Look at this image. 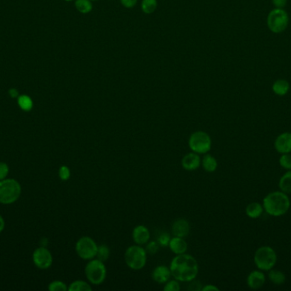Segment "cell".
I'll list each match as a JSON object with an SVG mask.
<instances>
[{
    "instance_id": "6da1fadb",
    "label": "cell",
    "mask_w": 291,
    "mask_h": 291,
    "mask_svg": "<svg viewBox=\"0 0 291 291\" xmlns=\"http://www.w3.org/2000/svg\"><path fill=\"white\" fill-rule=\"evenodd\" d=\"M172 277L180 283H190L194 280L199 274L198 261L189 254L175 255L170 265Z\"/></svg>"
},
{
    "instance_id": "7a4b0ae2",
    "label": "cell",
    "mask_w": 291,
    "mask_h": 291,
    "mask_svg": "<svg viewBox=\"0 0 291 291\" xmlns=\"http://www.w3.org/2000/svg\"><path fill=\"white\" fill-rule=\"evenodd\" d=\"M264 211L274 217H280L285 215L291 208V199L282 191L270 192L262 201Z\"/></svg>"
},
{
    "instance_id": "3957f363",
    "label": "cell",
    "mask_w": 291,
    "mask_h": 291,
    "mask_svg": "<svg viewBox=\"0 0 291 291\" xmlns=\"http://www.w3.org/2000/svg\"><path fill=\"white\" fill-rule=\"evenodd\" d=\"M123 258L127 267L130 269L140 271L147 265L148 253L143 246L133 244L127 248Z\"/></svg>"
},
{
    "instance_id": "277c9868",
    "label": "cell",
    "mask_w": 291,
    "mask_h": 291,
    "mask_svg": "<svg viewBox=\"0 0 291 291\" xmlns=\"http://www.w3.org/2000/svg\"><path fill=\"white\" fill-rule=\"evenodd\" d=\"M85 274L89 284L97 286L106 280L107 271L105 263L95 258L88 260L85 267Z\"/></svg>"
},
{
    "instance_id": "5b68a950",
    "label": "cell",
    "mask_w": 291,
    "mask_h": 291,
    "mask_svg": "<svg viewBox=\"0 0 291 291\" xmlns=\"http://www.w3.org/2000/svg\"><path fill=\"white\" fill-rule=\"evenodd\" d=\"M277 261V253L272 247L261 246L255 252L254 262L259 270L268 272L275 267Z\"/></svg>"
},
{
    "instance_id": "8992f818",
    "label": "cell",
    "mask_w": 291,
    "mask_h": 291,
    "mask_svg": "<svg viewBox=\"0 0 291 291\" xmlns=\"http://www.w3.org/2000/svg\"><path fill=\"white\" fill-rule=\"evenodd\" d=\"M21 193V184L16 180L4 179L0 181V203L12 204L17 201Z\"/></svg>"
},
{
    "instance_id": "52a82bcc",
    "label": "cell",
    "mask_w": 291,
    "mask_h": 291,
    "mask_svg": "<svg viewBox=\"0 0 291 291\" xmlns=\"http://www.w3.org/2000/svg\"><path fill=\"white\" fill-rule=\"evenodd\" d=\"M188 146L192 152L205 155L211 149L212 139L209 133L204 131H196L189 137Z\"/></svg>"
},
{
    "instance_id": "ba28073f",
    "label": "cell",
    "mask_w": 291,
    "mask_h": 291,
    "mask_svg": "<svg viewBox=\"0 0 291 291\" xmlns=\"http://www.w3.org/2000/svg\"><path fill=\"white\" fill-rule=\"evenodd\" d=\"M98 250V244L92 237L81 236L75 244V251L78 256L84 260L95 259Z\"/></svg>"
},
{
    "instance_id": "9c48e42d",
    "label": "cell",
    "mask_w": 291,
    "mask_h": 291,
    "mask_svg": "<svg viewBox=\"0 0 291 291\" xmlns=\"http://www.w3.org/2000/svg\"><path fill=\"white\" fill-rule=\"evenodd\" d=\"M289 20V15L284 9L276 8L268 14L267 26L274 34H280L287 28Z\"/></svg>"
},
{
    "instance_id": "30bf717a",
    "label": "cell",
    "mask_w": 291,
    "mask_h": 291,
    "mask_svg": "<svg viewBox=\"0 0 291 291\" xmlns=\"http://www.w3.org/2000/svg\"><path fill=\"white\" fill-rule=\"evenodd\" d=\"M33 260L35 266L43 270L48 269L53 263L51 253L45 247H40L35 250L33 255Z\"/></svg>"
},
{
    "instance_id": "8fae6325",
    "label": "cell",
    "mask_w": 291,
    "mask_h": 291,
    "mask_svg": "<svg viewBox=\"0 0 291 291\" xmlns=\"http://www.w3.org/2000/svg\"><path fill=\"white\" fill-rule=\"evenodd\" d=\"M151 233L149 229L144 225H138L132 231V239L135 244L144 246L150 241Z\"/></svg>"
},
{
    "instance_id": "7c38bea8",
    "label": "cell",
    "mask_w": 291,
    "mask_h": 291,
    "mask_svg": "<svg viewBox=\"0 0 291 291\" xmlns=\"http://www.w3.org/2000/svg\"><path fill=\"white\" fill-rule=\"evenodd\" d=\"M274 148L281 155L291 153V132H282L277 136L274 141Z\"/></svg>"
},
{
    "instance_id": "4fadbf2b",
    "label": "cell",
    "mask_w": 291,
    "mask_h": 291,
    "mask_svg": "<svg viewBox=\"0 0 291 291\" xmlns=\"http://www.w3.org/2000/svg\"><path fill=\"white\" fill-rule=\"evenodd\" d=\"M181 163L183 169L192 172L199 169L201 166V157L199 154L191 151L182 157Z\"/></svg>"
},
{
    "instance_id": "5bb4252c",
    "label": "cell",
    "mask_w": 291,
    "mask_h": 291,
    "mask_svg": "<svg viewBox=\"0 0 291 291\" xmlns=\"http://www.w3.org/2000/svg\"><path fill=\"white\" fill-rule=\"evenodd\" d=\"M190 224L186 218H179L172 223L171 232L173 236L186 238L190 232Z\"/></svg>"
},
{
    "instance_id": "9a60e30c",
    "label": "cell",
    "mask_w": 291,
    "mask_h": 291,
    "mask_svg": "<svg viewBox=\"0 0 291 291\" xmlns=\"http://www.w3.org/2000/svg\"><path fill=\"white\" fill-rule=\"evenodd\" d=\"M266 283V276L263 271L255 270L247 277V285L251 290H259Z\"/></svg>"
},
{
    "instance_id": "2e32d148",
    "label": "cell",
    "mask_w": 291,
    "mask_h": 291,
    "mask_svg": "<svg viewBox=\"0 0 291 291\" xmlns=\"http://www.w3.org/2000/svg\"><path fill=\"white\" fill-rule=\"evenodd\" d=\"M171 277L170 267H166L165 265H159L155 267L152 273V278L157 284H165Z\"/></svg>"
},
{
    "instance_id": "e0dca14e",
    "label": "cell",
    "mask_w": 291,
    "mask_h": 291,
    "mask_svg": "<svg viewBox=\"0 0 291 291\" xmlns=\"http://www.w3.org/2000/svg\"><path fill=\"white\" fill-rule=\"evenodd\" d=\"M168 247L172 253L177 255L187 253L188 245L184 237L174 236L171 238Z\"/></svg>"
},
{
    "instance_id": "ac0fdd59",
    "label": "cell",
    "mask_w": 291,
    "mask_h": 291,
    "mask_svg": "<svg viewBox=\"0 0 291 291\" xmlns=\"http://www.w3.org/2000/svg\"><path fill=\"white\" fill-rule=\"evenodd\" d=\"M201 166L207 173H214L218 167V162L216 157L207 153L201 158Z\"/></svg>"
},
{
    "instance_id": "d6986e66",
    "label": "cell",
    "mask_w": 291,
    "mask_h": 291,
    "mask_svg": "<svg viewBox=\"0 0 291 291\" xmlns=\"http://www.w3.org/2000/svg\"><path fill=\"white\" fill-rule=\"evenodd\" d=\"M264 208L262 204H260L259 202H250V204H248L246 208H245V214L247 216L250 218H260L261 215L263 214Z\"/></svg>"
},
{
    "instance_id": "ffe728a7",
    "label": "cell",
    "mask_w": 291,
    "mask_h": 291,
    "mask_svg": "<svg viewBox=\"0 0 291 291\" xmlns=\"http://www.w3.org/2000/svg\"><path fill=\"white\" fill-rule=\"evenodd\" d=\"M290 88H291L290 83L285 80H276L273 85V91L274 93L280 97L285 96L289 92Z\"/></svg>"
},
{
    "instance_id": "44dd1931",
    "label": "cell",
    "mask_w": 291,
    "mask_h": 291,
    "mask_svg": "<svg viewBox=\"0 0 291 291\" xmlns=\"http://www.w3.org/2000/svg\"><path fill=\"white\" fill-rule=\"evenodd\" d=\"M278 187L284 193L291 194V170H288L281 176L278 181Z\"/></svg>"
},
{
    "instance_id": "7402d4cb",
    "label": "cell",
    "mask_w": 291,
    "mask_h": 291,
    "mask_svg": "<svg viewBox=\"0 0 291 291\" xmlns=\"http://www.w3.org/2000/svg\"><path fill=\"white\" fill-rule=\"evenodd\" d=\"M268 279L273 284H276V285H282L286 281V276L282 271L276 270L273 268L268 271Z\"/></svg>"
},
{
    "instance_id": "603a6c76",
    "label": "cell",
    "mask_w": 291,
    "mask_h": 291,
    "mask_svg": "<svg viewBox=\"0 0 291 291\" xmlns=\"http://www.w3.org/2000/svg\"><path fill=\"white\" fill-rule=\"evenodd\" d=\"M69 291H91L92 286L89 282L84 280H75L69 284Z\"/></svg>"
},
{
    "instance_id": "cb8c5ba5",
    "label": "cell",
    "mask_w": 291,
    "mask_h": 291,
    "mask_svg": "<svg viewBox=\"0 0 291 291\" xmlns=\"http://www.w3.org/2000/svg\"><path fill=\"white\" fill-rule=\"evenodd\" d=\"M74 5L77 11L81 14H88L93 9V4L90 0H75Z\"/></svg>"
},
{
    "instance_id": "d4e9b609",
    "label": "cell",
    "mask_w": 291,
    "mask_h": 291,
    "mask_svg": "<svg viewBox=\"0 0 291 291\" xmlns=\"http://www.w3.org/2000/svg\"><path fill=\"white\" fill-rule=\"evenodd\" d=\"M140 7L145 14H153L158 7V2L157 0H142Z\"/></svg>"
},
{
    "instance_id": "484cf974",
    "label": "cell",
    "mask_w": 291,
    "mask_h": 291,
    "mask_svg": "<svg viewBox=\"0 0 291 291\" xmlns=\"http://www.w3.org/2000/svg\"><path fill=\"white\" fill-rule=\"evenodd\" d=\"M110 255H111V250H110L109 247L107 246L106 244L102 243L98 245L96 259L102 260L103 262H106V260L109 259Z\"/></svg>"
},
{
    "instance_id": "4316f807",
    "label": "cell",
    "mask_w": 291,
    "mask_h": 291,
    "mask_svg": "<svg viewBox=\"0 0 291 291\" xmlns=\"http://www.w3.org/2000/svg\"><path fill=\"white\" fill-rule=\"evenodd\" d=\"M17 104L19 107L24 111L32 110V109L34 107V103L31 97H28L27 95H20L17 97Z\"/></svg>"
},
{
    "instance_id": "83f0119b",
    "label": "cell",
    "mask_w": 291,
    "mask_h": 291,
    "mask_svg": "<svg viewBox=\"0 0 291 291\" xmlns=\"http://www.w3.org/2000/svg\"><path fill=\"white\" fill-rule=\"evenodd\" d=\"M49 291H68V287L67 284L62 281L55 280L49 284Z\"/></svg>"
},
{
    "instance_id": "f1b7e54d",
    "label": "cell",
    "mask_w": 291,
    "mask_h": 291,
    "mask_svg": "<svg viewBox=\"0 0 291 291\" xmlns=\"http://www.w3.org/2000/svg\"><path fill=\"white\" fill-rule=\"evenodd\" d=\"M279 165L285 170H291V153L282 154L279 157Z\"/></svg>"
},
{
    "instance_id": "f546056e",
    "label": "cell",
    "mask_w": 291,
    "mask_h": 291,
    "mask_svg": "<svg viewBox=\"0 0 291 291\" xmlns=\"http://www.w3.org/2000/svg\"><path fill=\"white\" fill-rule=\"evenodd\" d=\"M181 290V285H180V282L176 279H173V280H170L168 282H166L164 284V291H180Z\"/></svg>"
},
{
    "instance_id": "4dcf8cb0",
    "label": "cell",
    "mask_w": 291,
    "mask_h": 291,
    "mask_svg": "<svg viewBox=\"0 0 291 291\" xmlns=\"http://www.w3.org/2000/svg\"><path fill=\"white\" fill-rule=\"evenodd\" d=\"M59 178L63 181H68L71 177V171L68 166H62L59 168Z\"/></svg>"
},
{
    "instance_id": "1f68e13d",
    "label": "cell",
    "mask_w": 291,
    "mask_h": 291,
    "mask_svg": "<svg viewBox=\"0 0 291 291\" xmlns=\"http://www.w3.org/2000/svg\"><path fill=\"white\" fill-rule=\"evenodd\" d=\"M158 249H159V244H158L157 241H149L146 244V249L145 250L148 254L155 255V254L158 253Z\"/></svg>"
},
{
    "instance_id": "d6a6232c",
    "label": "cell",
    "mask_w": 291,
    "mask_h": 291,
    "mask_svg": "<svg viewBox=\"0 0 291 291\" xmlns=\"http://www.w3.org/2000/svg\"><path fill=\"white\" fill-rule=\"evenodd\" d=\"M171 236H170V234L168 233H162L160 234V236H158V242L159 246L161 247H168L169 243L171 241Z\"/></svg>"
},
{
    "instance_id": "836d02e7",
    "label": "cell",
    "mask_w": 291,
    "mask_h": 291,
    "mask_svg": "<svg viewBox=\"0 0 291 291\" xmlns=\"http://www.w3.org/2000/svg\"><path fill=\"white\" fill-rule=\"evenodd\" d=\"M9 172H10V168L7 164L4 163H0V181L6 179Z\"/></svg>"
},
{
    "instance_id": "e575fe53",
    "label": "cell",
    "mask_w": 291,
    "mask_h": 291,
    "mask_svg": "<svg viewBox=\"0 0 291 291\" xmlns=\"http://www.w3.org/2000/svg\"><path fill=\"white\" fill-rule=\"evenodd\" d=\"M137 1L138 0H120L123 7L127 8V9H132L135 7L137 5Z\"/></svg>"
},
{
    "instance_id": "d590c367",
    "label": "cell",
    "mask_w": 291,
    "mask_h": 291,
    "mask_svg": "<svg viewBox=\"0 0 291 291\" xmlns=\"http://www.w3.org/2000/svg\"><path fill=\"white\" fill-rule=\"evenodd\" d=\"M273 4L276 8L283 9L287 4V0H272Z\"/></svg>"
},
{
    "instance_id": "8d00e7d4",
    "label": "cell",
    "mask_w": 291,
    "mask_h": 291,
    "mask_svg": "<svg viewBox=\"0 0 291 291\" xmlns=\"http://www.w3.org/2000/svg\"><path fill=\"white\" fill-rule=\"evenodd\" d=\"M201 291H219V288L214 285V284H207L205 285L204 287L201 288Z\"/></svg>"
},
{
    "instance_id": "74e56055",
    "label": "cell",
    "mask_w": 291,
    "mask_h": 291,
    "mask_svg": "<svg viewBox=\"0 0 291 291\" xmlns=\"http://www.w3.org/2000/svg\"><path fill=\"white\" fill-rule=\"evenodd\" d=\"M9 95H10V97H12V98H17L20 95H19V91H18L16 88H11L10 90H9Z\"/></svg>"
},
{
    "instance_id": "f35d334b",
    "label": "cell",
    "mask_w": 291,
    "mask_h": 291,
    "mask_svg": "<svg viewBox=\"0 0 291 291\" xmlns=\"http://www.w3.org/2000/svg\"><path fill=\"white\" fill-rule=\"evenodd\" d=\"M4 226H5L4 219L3 218V217L0 215V233L4 231Z\"/></svg>"
},
{
    "instance_id": "ab89813d",
    "label": "cell",
    "mask_w": 291,
    "mask_h": 291,
    "mask_svg": "<svg viewBox=\"0 0 291 291\" xmlns=\"http://www.w3.org/2000/svg\"><path fill=\"white\" fill-rule=\"evenodd\" d=\"M64 1H67V2H70V1H72V0H64Z\"/></svg>"
},
{
    "instance_id": "60d3db41",
    "label": "cell",
    "mask_w": 291,
    "mask_h": 291,
    "mask_svg": "<svg viewBox=\"0 0 291 291\" xmlns=\"http://www.w3.org/2000/svg\"><path fill=\"white\" fill-rule=\"evenodd\" d=\"M90 1H96V0H90Z\"/></svg>"
}]
</instances>
